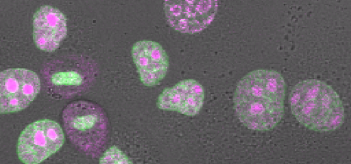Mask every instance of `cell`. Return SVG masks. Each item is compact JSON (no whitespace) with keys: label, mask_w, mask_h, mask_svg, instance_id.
Listing matches in <instances>:
<instances>
[{"label":"cell","mask_w":351,"mask_h":164,"mask_svg":"<svg viewBox=\"0 0 351 164\" xmlns=\"http://www.w3.org/2000/svg\"><path fill=\"white\" fill-rule=\"evenodd\" d=\"M285 88L282 75L276 71L256 69L244 75L233 97L240 122L255 131L274 128L284 115Z\"/></svg>","instance_id":"obj_1"},{"label":"cell","mask_w":351,"mask_h":164,"mask_svg":"<svg viewBox=\"0 0 351 164\" xmlns=\"http://www.w3.org/2000/svg\"><path fill=\"white\" fill-rule=\"evenodd\" d=\"M67 34L64 14L51 5L41 6L33 17V38L36 47L44 51L56 50Z\"/></svg>","instance_id":"obj_10"},{"label":"cell","mask_w":351,"mask_h":164,"mask_svg":"<svg viewBox=\"0 0 351 164\" xmlns=\"http://www.w3.org/2000/svg\"><path fill=\"white\" fill-rule=\"evenodd\" d=\"M40 89V78L33 71L13 68L0 71V114L26 108Z\"/></svg>","instance_id":"obj_6"},{"label":"cell","mask_w":351,"mask_h":164,"mask_svg":"<svg viewBox=\"0 0 351 164\" xmlns=\"http://www.w3.org/2000/svg\"><path fill=\"white\" fill-rule=\"evenodd\" d=\"M163 4L169 25L178 32L189 34L206 28L218 8L216 1H166Z\"/></svg>","instance_id":"obj_7"},{"label":"cell","mask_w":351,"mask_h":164,"mask_svg":"<svg viewBox=\"0 0 351 164\" xmlns=\"http://www.w3.org/2000/svg\"><path fill=\"white\" fill-rule=\"evenodd\" d=\"M133 161L116 146L109 148L100 157L99 163H132Z\"/></svg>","instance_id":"obj_11"},{"label":"cell","mask_w":351,"mask_h":164,"mask_svg":"<svg viewBox=\"0 0 351 164\" xmlns=\"http://www.w3.org/2000/svg\"><path fill=\"white\" fill-rule=\"evenodd\" d=\"M204 102L202 85L194 79H186L165 88L158 97L157 106L161 110L193 117L199 113Z\"/></svg>","instance_id":"obj_9"},{"label":"cell","mask_w":351,"mask_h":164,"mask_svg":"<svg viewBox=\"0 0 351 164\" xmlns=\"http://www.w3.org/2000/svg\"><path fill=\"white\" fill-rule=\"evenodd\" d=\"M62 120L66 136L76 148L93 159L103 153L108 139L109 122L99 104L73 101L63 109Z\"/></svg>","instance_id":"obj_3"},{"label":"cell","mask_w":351,"mask_h":164,"mask_svg":"<svg viewBox=\"0 0 351 164\" xmlns=\"http://www.w3.org/2000/svg\"><path fill=\"white\" fill-rule=\"evenodd\" d=\"M291 110L298 121L317 132H330L343 124V102L333 88L319 80L307 79L296 84L289 95Z\"/></svg>","instance_id":"obj_2"},{"label":"cell","mask_w":351,"mask_h":164,"mask_svg":"<svg viewBox=\"0 0 351 164\" xmlns=\"http://www.w3.org/2000/svg\"><path fill=\"white\" fill-rule=\"evenodd\" d=\"M64 142V132L58 123L48 119L38 120L21 133L18 156L24 163L38 164L58 151Z\"/></svg>","instance_id":"obj_5"},{"label":"cell","mask_w":351,"mask_h":164,"mask_svg":"<svg viewBox=\"0 0 351 164\" xmlns=\"http://www.w3.org/2000/svg\"><path fill=\"white\" fill-rule=\"evenodd\" d=\"M131 52L141 82L147 86L159 84L169 69V57L163 47L155 41L143 40L136 42Z\"/></svg>","instance_id":"obj_8"},{"label":"cell","mask_w":351,"mask_h":164,"mask_svg":"<svg viewBox=\"0 0 351 164\" xmlns=\"http://www.w3.org/2000/svg\"><path fill=\"white\" fill-rule=\"evenodd\" d=\"M99 65L91 57L67 55L47 62L41 71L47 93L58 99H69L88 91L99 75Z\"/></svg>","instance_id":"obj_4"}]
</instances>
